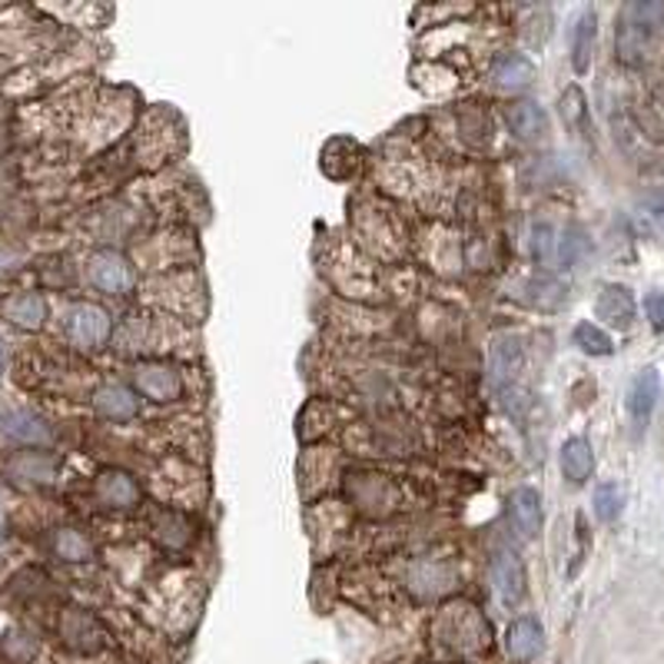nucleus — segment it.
Returning a JSON list of instances; mask_svg holds the SVG:
<instances>
[{
    "label": "nucleus",
    "instance_id": "obj_1",
    "mask_svg": "<svg viewBox=\"0 0 664 664\" xmlns=\"http://www.w3.org/2000/svg\"><path fill=\"white\" fill-rule=\"evenodd\" d=\"M664 24V4L657 0H638V4H628L618 17V30H615V47H618V60L628 67H641L644 60L651 57L654 37Z\"/></svg>",
    "mask_w": 664,
    "mask_h": 664
},
{
    "label": "nucleus",
    "instance_id": "obj_2",
    "mask_svg": "<svg viewBox=\"0 0 664 664\" xmlns=\"http://www.w3.org/2000/svg\"><path fill=\"white\" fill-rule=\"evenodd\" d=\"M436 635L455 654H475L481 648H489V625L481 622L478 612L468 609V605L446 609L439 625H436Z\"/></svg>",
    "mask_w": 664,
    "mask_h": 664
},
{
    "label": "nucleus",
    "instance_id": "obj_3",
    "mask_svg": "<svg viewBox=\"0 0 664 664\" xmlns=\"http://www.w3.org/2000/svg\"><path fill=\"white\" fill-rule=\"evenodd\" d=\"M90 283L100 289V292H110V296H127L134 286H137V273L130 266V260L116 250H100L90 256Z\"/></svg>",
    "mask_w": 664,
    "mask_h": 664
},
{
    "label": "nucleus",
    "instance_id": "obj_4",
    "mask_svg": "<svg viewBox=\"0 0 664 664\" xmlns=\"http://www.w3.org/2000/svg\"><path fill=\"white\" fill-rule=\"evenodd\" d=\"M113 333V323L107 316V310L93 306V303H77L67 313V336L71 342L84 346V349H100Z\"/></svg>",
    "mask_w": 664,
    "mask_h": 664
},
{
    "label": "nucleus",
    "instance_id": "obj_5",
    "mask_svg": "<svg viewBox=\"0 0 664 664\" xmlns=\"http://www.w3.org/2000/svg\"><path fill=\"white\" fill-rule=\"evenodd\" d=\"M134 386L153 402H176L184 396V376L166 362H140L134 369Z\"/></svg>",
    "mask_w": 664,
    "mask_h": 664
},
{
    "label": "nucleus",
    "instance_id": "obj_6",
    "mask_svg": "<svg viewBox=\"0 0 664 664\" xmlns=\"http://www.w3.org/2000/svg\"><path fill=\"white\" fill-rule=\"evenodd\" d=\"M97 499L107 509H134V505H140V486H137V478L127 472L103 468L97 475Z\"/></svg>",
    "mask_w": 664,
    "mask_h": 664
},
{
    "label": "nucleus",
    "instance_id": "obj_7",
    "mask_svg": "<svg viewBox=\"0 0 664 664\" xmlns=\"http://www.w3.org/2000/svg\"><path fill=\"white\" fill-rule=\"evenodd\" d=\"M594 313H598L601 323H609L615 329H628L635 323V296H631V289L618 286V283L601 286Z\"/></svg>",
    "mask_w": 664,
    "mask_h": 664
},
{
    "label": "nucleus",
    "instance_id": "obj_8",
    "mask_svg": "<svg viewBox=\"0 0 664 664\" xmlns=\"http://www.w3.org/2000/svg\"><path fill=\"white\" fill-rule=\"evenodd\" d=\"M525 366V352H522V342L512 339V336H502L496 346H492V355H489V383L496 389H505L518 379Z\"/></svg>",
    "mask_w": 664,
    "mask_h": 664
},
{
    "label": "nucleus",
    "instance_id": "obj_9",
    "mask_svg": "<svg viewBox=\"0 0 664 664\" xmlns=\"http://www.w3.org/2000/svg\"><path fill=\"white\" fill-rule=\"evenodd\" d=\"M492 581H496V591L502 598V605H518L522 594H525V568H522V559L509 549L496 552L492 559Z\"/></svg>",
    "mask_w": 664,
    "mask_h": 664
},
{
    "label": "nucleus",
    "instance_id": "obj_10",
    "mask_svg": "<svg viewBox=\"0 0 664 664\" xmlns=\"http://www.w3.org/2000/svg\"><path fill=\"white\" fill-rule=\"evenodd\" d=\"M93 409L100 418L107 422H130L140 415V399L134 396V389L120 386V383H110V386H100L97 396H93Z\"/></svg>",
    "mask_w": 664,
    "mask_h": 664
},
{
    "label": "nucleus",
    "instance_id": "obj_11",
    "mask_svg": "<svg viewBox=\"0 0 664 664\" xmlns=\"http://www.w3.org/2000/svg\"><path fill=\"white\" fill-rule=\"evenodd\" d=\"M541 641H546V631L535 618H515L505 631V654L515 661V664H528L538 651H541Z\"/></svg>",
    "mask_w": 664,
    "mask_h": 664
},
{
    "label": "nucleus",
    "instance_id": "obj_12",
    "mask_svg": "<svg viewBox=\"0 0 664 664\" xmlns=\"http://www.w3.org/2000/svg\"><path fill=\"white\" fill-rule=\"evenodd\" d=\"M8 472L21 481H30V486H50L60 475V459L47 452H21L8 462Z\"/></svg>",
    "mask_w": 664,
    "mask_h": 664
},
{
    "label": "nucleus",
    "instance_id": "obj_13",
    "mask_svg": "<svg viewBox=\"0 0 664 664\" xmlns=\"http://www.w3.org/2000/svg\"><path fill=\"white\" fill-rule=\"evenodd\" d=\"M349 489H352V502L362 505L369 515H379L396 502V486L386 475H359L355 486Z\"/></svg>",
    "mask_w": 664,
    "mask_h": 664
},
{
    "label": "nucleus",
    "instance_id": "obj_14",
    "mask_svg": "<svg viewBox=\"0 0 664 664\" xmlns=\"http://www.w3.org/2000/svg\"><path fill=\"white\" fill-rule=\"evenodd\" d=\"M509 518L518 531V538H535L538 528H541V496L535 489H515L512 499H509Z\"/></svg>",
    "mask_w": 664,
    "mask_h": 664
},
{
    "label": "nucleus",
    "instance_id": "obj_15",
    "mask_svg": "<svg viewBox=\"0 0 664 664\" xmlns=\"http://www.w3.org/2000/svg\"><path fill=\"white\" fill-rule=\"evenodd\" d=\"M657 392H661V376L657 369H644L635 376L631 389H628V412L635 418V426H648V418L654 412V402H657Z\"/></svg>",
    "mask_w": 664,
    "mask_h": 664
},
{
    "label": "nucleus",
    "instance_id": "obj_16",
    "mask_svg": "<svg viewBox=\"0 0 664 664\" xmlns=\"http://www.w3.org/2000/svg\"><path fill=\"white\" fill-rule=\"evenodd\" d=\"M153 535L160 538V546H166L170 552H179L193 541V522L173 509H160L153 515Z\"/></svg>",
    "mask_w": 664,
    "mask_h": 664
},
{
    "label": "nucleus",
    "instance_id": "obj_17",
    "mask_svg": "<svg viewBox=\"0 0 664 664\" xmlns=\"http://www.w3.org/2000/svg\"><path fill=\"white\" fill-rule=\"evenodd\" d=\"M562 475L572 481V486H585L594 472V452H591V442L588 439H568L562 446Z\"/></svg>",
    "mask_w": 664,
    "mask_h": 664
},
{
    "label": "nucleus",
    "instance_id": "obj_18",
    "mask_svg": "<svg viewBox=\"0 0 664 664\" xmlns=\"http://www.w3.org/2000/svg\"><path fill=\"white\" fill-rule=\"evenodd\" d=\"M4 316H8L14 326L34 333V329H40L43 320H47V303H43V296H37V292H17V296H11L8 303H4Z\"/></svg>",
    "mask_w": 664,
    "mask_h": 664
},
{
    "label": "nucleus",
    "instance_id": "obj_19",
    "mask_svg": "<svg viewBox=\"0 0 664 664\" xmlns=\"http://www.w3.org/2000/svg\"><path fill=\"white\" fill-rule=\"evenodd\" d=\"M0 429H4L8 439L24 442V446H47V442H50V429L43 426V418H37V415H30V412H11V415H4Z\"/></svg>",
    "mask_w": 664,
    "mask_h": 664
},
{
    "label": "nucleus",
    "instance_id": "obj_20",
    "mask_svg": "<svg viewBox=\"0 0 664 664\" xmlns=\"http://www.w3.org/2000/svg\"><path fill=\"white\" fill-rule=\"evenodd\" d=\"M594 37H598V21L594 11H585L572 30V67L575 74L591 71V57H594Z\"/></svg>",
    "mask_w": 664,
    "mask_h": 664
},
{
    "label": "nucleus",
    "instance_id": "obj_21",
    "mask_svg": "<svg viewBox=\"0 0 664 664\" xmlns=\"http://www.w3.org/2000/svg\"><path fill=\"white\" fill-rule=\"evenodd\" d=\"M496 84L502 87V90H525L531 80H535V67H531V60L528 57H522V53H505L499 64H496Z\"/></svg>",
    "mask_w": 664,
    "mask_h": 664
},
{
    "label": "nucleus",
    "instance_id": "obj_22",
    "mask_svg": "<svg viewBox=\"0 0 664 664\" xmlns=\"http://www.w3.org/2000/svg\"><path fill=\"white\" fill-rule=\"evenodd\" d=\"M509 127H512L515 137L531 140V137H538L541 130H546V110H541L538 103H531V100L512 103L509 107Z\"/></svg>",
    "mask_w": 664,
    "mask_h": 664
},
{
    "label": "nucleus",
    "instance_id": "obj_23",
    "mask_svg": "<svg viewBox=\"0 0 664 664\" xmlns=\"http://www.w3.org/2000/svg\"><path fill=\"white\" fill-rule=\"evenodd\" d=\"M64 638H67V644H71V648L93 651V648H100L103 631L97 628V622H93V618H87V615H80V612H71V615L64 618Z\"/></svg>",
    "mask_w": 664,
    "mask_h": 664
},
{
    "label": "nucleus",
    "instance_id": "obj_24",
    "mask_svg": "<svg viewBox=\"0 0 664 664\" xmlns=\"http://www.w3.org/2000/svg\"><path fill=\"white\" fill-rule=\"evenodd\" d=\"M53 552L64 559V562H90V559H93L90 538L80 535L77 528H60V531L53 535Z\"/></svg>",
    "mask_w": 664,
    "mask_h": 664
},
{
    "label": "nucleus",
    "instance_id": "obj_25",
    "mask_svg": "<svg viewBox=\"0 0 664 664\" xmlns=\"http://www.w3.org/2000/svg\"><path fill=\"white\" fill-rule=\"evenodd\" d=\"M575 346L585 352V355H612L615 352V342L612 336L594 326V323H578L575 326Z\"/></svg>",
    "mask_w": 664,
    "mask_h": 664
},
{
    "label": "nucleus",
    "instance_id": "obj_26",
    "mask_svg": "<svg viewBox=\"0 0 664 664\" xmlns=\"http://www.w3.org/2000/svg\"><path fill=\"white\" fill-rule=\"evenodd\" d=\"M559 113H562V120H565L568 130L585 134V127H588V103H585V93H581L578 87H568V90L562 93Z\"/></svg>",
    "mask_w": 664,
    "mask_h": 664
},
{
    "label": "nucleus",
    "instance_id": "obj_27",
    "mask_svg": "<svg viewBox=\"0 0 664 664\" xmlns=\"http://www.w3.org/2000/svg\"><path fill=\"white\" fill-rule=\"evenodd\" d=\"M622 505H625V496H622V489L615 486V481H605V486L594 489V515H598V522L612 525L622 515Z\"/></svg>",
    "mask_w": 664,
    "mask_h": 664
},
{
    "label": "nucleus",
    "instance_id": "obj_28",
    "mask_svg": "<svg viewBox=\"0 0 664 664\" xmlns=\"http://www.w3.org/2000/svg\"><path fill=\"white\" fill-rule=\"evenodd\" d=\"M452 578H455V572L442 575L439 565H436V568H433V565H415V568H412V585H415L422 594H442Z\"/></svg>",
    "mask_w": 664,
    "mask_h": 664
},
{
    "label": "nucleus",
    "instance_id": "obj_29",
    "mask_svg": "<svg viewBox=\"0 0 664 664\" xmlns=\"http://www.w3.org/2000/svg\"><path fill=\"white\" fill-rule=\"evenodd\" d=\"M644 316L654 333H664V292H648L644 296Z\"/></svg>",
    "mask_w": 664,
    "mask_h": 664
},
{
    "label": "nucleus",
    "instance_id": "obj_30",
    "mask_svg": "<svg viewBox=\"0 0 664 664\" xmlns=\"http://www.w3.org/2000/svg\"><path fill=\"white\" fill-rule=\"evenodd\" d=\"M552 247H555L552 229H549V226H538V229H535V256H538L541 263H549V260H552Z\"/></svg>",
    "mask_w": 664,
    "mask_h": 664
},
{
    "label": "nucleus",
    "instance_id": "obj_31",
    "mask_svg": "<svg viewBox=\"0 0 664 664\" xmlns=\"http://www.w3.org/2000/svg\"><path fill=\"white\" fill-rule=\"evenodd\" d=\"M4 359H8V352H4V339H0V373H4Z\"/></svg>",
    "mask_w": 664,
    "mask_h": 664
}]
</instances>
